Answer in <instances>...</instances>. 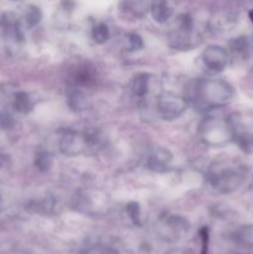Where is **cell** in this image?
<instances>
[{
  "instance_id": "6da1fadb",
  "label": "cell",
  "mask_w": 253,
  "mask_h": 254,
  "mask_svg": "<svg viewBox=\"0 0 253 254\" xmlns=\"http://www.w3.org/2000/svg\"><path fill=\"white\" fill-rule=\"evenodd\" d=\"M233 96L232 86L220 78L192 79L185 88L188 103L201 113L226 106L232 101Z\"/></svg>"
},
{
  "instance_id": "7a4b0ae2",
  "label": "cell",
  "mask_w": 253,
  "mask_h": 254,
  "mask_svg": "<svg viewBox=\"0 0 253 254\" xmlns=\"http://www.w3.org/2000/svg\"><path fill=\"white\" fill-rule=\"evenodd\" d=\"M245 178V168L230 160L216 161L211 165L207 174L210 185L220 193H231L236 191L242 185Z\"/></svg>"
},
{
  "instance_id": "3957f363",
  "label": "cell",
  "mask_w": 253,
  "mask_h": 254,
  "mask_svg": "<svg viewBox=\"0 0 253 254\" xmlns=\"http://www.w3.org/2000/svg\"><path fill=\"white\" fill-rule=\"evenodd\" d=\"M235 124L236 116L230 118L207 117L201 122L198 134L203 143L218 148L235 140Z\"/></svg>"
},
{
  "instance_id": "277c9868",
  "label": "cell",
  "mask_w": 253,
  "mask_h": 254,
  "mask_svg": "<svg viewBox=\"0 0 253 254\" xmlns=\"http://www.w3.org/2000/svg\"><path fill=\"white\" fill-rule=\"evenodd\" d=\"M168 42L173 49L191 50L201 42V37L195 32V21L189 14L179 15L175 26L168 34Z\"/></svg>"
},
{
  "instance_id": "5b68a950",
  "label": "cell",
  "mask_w": 253,
  "mask_h": 254,
  "mask_svg": "<svg viewBox=\"0 0 253 254\" xmlns=\"http://www.w3.org/2000/svg\"><path fill=\"white\" fill-rule=\"evenodd\" d=\"M228 64V54L222 46L211 45L202 51L198 59L201 71L207 76H217L225 71Z\"/></svg>"
},
{
  "instance_id": "8992f818",
  "label": "cell",
  "mask_w": 253,
  "mask_h": 254,
  "mask_svg": "<svg viewBox=\"0 0 253 254\" xmlns=\"http://www.w3.org/2000/svg\"><path fill=\"white\" fill-rule=\"evenodd\" d=\"M188 101L173 92H163L156 99V109L164 121L173 122L180 118L188 109Z\"/></svg>"
},
{
  "instance_id": "52a82bcc",
  "label": "cell",
  "mask_w": 253,
  "mask_h": 254,
  "mask_svg": "<svg viewBox=\"0 0 253 254\" xmlns=\"http://www.w3.org/2000/svg\"><path fill=\"white\" fill-rule=\"evenodd\" d=\"M60 150L66 156H77L82 154H89L88 141H87L86 133L76 131L72 129H66L62 133L59 141Z\"/></svg>"
},
{
  "instance_id": "ba28073f",
  "label": "cell",
  "mask_w": 253,
  "mask_h": 254,
  "mask_svg": "<svg viewBox=\"0 0 253 254\" xmlns=\"http://www.w3.org/2000/svg\"><path fill=\"white\" fill-rule=\"evenodd\" d=\"M24 25L15 12L6 11L0 17V30L2 39L9 45H21L25 41Z\"/></svg>"
},
{
  "instance_id": "9c48e42d",
  "label": "cell",
  "mask_w": 253,
  "mask_h": 254,
  "mask_svg": "<svg viewBox=\"0 0 253 254\" xmlns=\"http://www.w3.org/2000/svg\"><path fill=\"white\" fill-rule=\"evenodd\" d=\"M232 59L253 71V41L251 36H238L230 42Z\"/></svg>"
},
{
  "instance_id": "30bf717a",
  "label": "cell",
  "mask_w": 253,
  "mask_h": 254,
  "mask_svg": "<svg viewBox=\"0 0 253 254\" xmlns=\"http://www.w3.org/2000/svg\"><path fill=\"white\" fill-rule=\"evenodd\" d=\"M173 155L170 150L163 146L154 149L146 159V168L154 173H165L170 168Z\"/></svg>"
},
{
  "instance_id": "8fae6325",
  "label": "cell",
  "mask_w": 253,
  "mask_h": 254,
  "mask_svg": "<svg viewBox=\"0 0 253 254\" xmlns=\"http://www.w3.org/2000/svg\"><path fill=\"white\" fill-rule=\"evenodd\" d=\"M175 9L174 0H151L149 11L158 24H165L175 14Z\"/></svg>"
},
{
  "instance_id": "7c38bea8",
  "label": "cell",
  "mask_w": 253,
  "mask_h": 254,
  "mask_svg": "<svg viewBox=\"0 0 253 254\" xmlns=\"http://www.w3.org/2000/svg\"><path fill=\"white\" fill-rule=\"evenodd\" d=\"M119 10L124 16L143 19L150 10V2L148 0H122Z\"/></svg>"
},
{
  "instance_id": "4fadbf2b",
  "label": "cell",
  "mask_w": 253,
  "mask_h": 254,
  "mask_svg": "<svg viewBox=\"0 0 253 254\" xmlns=\"http://www.w3.org/2000/svg\"><path fill=\"white\" fill-rule=\"evenodd\" d=\"M20 19H21V22L25 29H34L41 21L42 12L35 5H29V6L25 7L24 12H22V16Z\"/></svg>"
},
{
  "instance_id": "5bb4252c",
  "label": "cell",
  "mask_w": 253,
  "mask_h": 254,
  "mask_svg": "<svg viewBox=\"0 0 253 254\" xmlns=\"http://www.w3.org/2000/svg\"><path fill=\"white\" fill-rule=\"evenodd\" d=\"M149 83H150V74L149 73L135 74L130 84L131 93H133L135 97L146 96L149 92Z\"/></svg>"
},
{
  "instance_id": "9a60e30c",
  "label": "cell",
  "mask_w": 253,
  "mask_h": 254,
  "mask_svg": "<svg viewBox=\"0 0 253 254\" xmlns=\"http://www.w3.org/2000/svg\"><path fill=\"white\" fill-rule=\"evenodd\" d=\"M14 108L20 114H29L34 109V99L27 92H17L14 96Z\"/></svg>"
},
{
  "instance_id": "2e32d148",
  "label": "cell",
  "mask_w": 253,
  "mask_h": 254,
  "mask_svg": "<svg viewBox=\"0 0 253 254\" xmlns=\"http://www.w3.org/2000/svg\"><path fill=\"white\" fill-rule=\"evenodd\" d=\"M67 103L73 112H82L87 108V96L79 88L71 89L67 96Z\"/></svg>"
},
{
  "instance_id": "e0dca14e",
  "label": "cell",
  "mask_w": 253,
  "mask_h": 254,
  "mask_svg": "<svg viewBox=\"0 0 253 254\" xmlns=\"http://www.w3.org/2000/svg\"><path fill=\"white\" fill-rule=\"evenodd\" d=\"M54 165V158L49 151H39L35 156V166L39 169L40 171L45 173L49 171Z\"/></svg>"
},
{
  "instance_id": "ac0fdd59",
  "label": "cell",
  "mask_w": 253,
  "mask_h": 254,
  "mask_svg": "<svg viewBox=\"0 0 253 254\" xmlns=\"http://www.w3.org/2000/svg\"><path fill=\"white\" fill-rule=\"evenodd\" d=\"M144 47V41L140 37V35L135 32H129L126 35V49L129 52L139 51Z\"/></svg>"
},
{
  "instance_id": "d6986e66",
  "label": "cell",
  "mask_w": 253,
  "mask_h": 254,
  "mask_svg": "<svg viewBox=\"0 0 253 254\" xmlns=\"http://www.w3.org/2000/svg\"><path fill=\"white\" fill-rule=\"evenodd\" d=\"M92 37L94 41L99 45H103L108 41L109 39V29L104 22L97 24L92 30Z\"/></svg>"
},
{
  "instance_id": "ffe728a7",
  "label": "cell",
  "mask_w": 253,
  "mask_h": 254,
  "mask_svg": "<svg viewBox=\"0 0 253 254\" xmlns=\"http://www.w3.org/2000/svg\"><path fill=\"white\" fill-rule=\"evenodd\" d=\"M94 76L92 74V72L88 68L79 69L76 74H74V82H76L77 86H87V84H91L93 81Z\"/></svg>"
},
{
  "instance_id": "44dd1931",
  "label": "cell",
  "mask_w": 253,
  "mask_h": 254,
  "mask_svg": "<svg viewBox=\"0 0 253 254\" xmlns=\"http://www.w3.org/2000/svg\"><path fill=\"white\" fill-rule=\"evenodd\" d=\"M126 211L128 212L129 217L133 220L134 223H139V220H140V207L136 202H129L126 205Z\"/></svg>"
},
{
  "instance_id": "7402d4cb",
  "label": "cell",
  "mask_w": 253,
  "mask_h": 254,
  "mask_svg": "<svg viewBox=\"0 0 253 254\" xmlns=\"http://www.w3.org/2000/svg\"><path fill=\"white\" fill-rule=\"evenodd\" d=\"M14 119L10 114L0 113V130H7L14 127Z\"/></svg>"
},
{
  "instance_id": "603a6c76",
  "label": "cell",
  "mask_w": 253,
  "mask_h": 254,
  "mask_svg": "<svg viewBox=\"0 0 253 254\" xmlns=\"http://www.w3.org/2000/svg\"><path fill=\"white\" fill-rule=\"evenodd\" d=\"M7 163V155H5L2 151H0V169L4 168Z\"/></svg>"
},
{
  "instance_id": "cb8c5ba5",
  "label": "cell",
  "mask_w": 253,
  "mask_h": 254,
  "mask_svg": "<svg viewBox=\"0 0 253 254\" xmlns=\"http://www.w3.org/2000/svg\"><path fill=\"white\" fill-rule=\"evenodd\" d=\"M248 17H250L251 21L253 22V10H250V12H248Z\"/></svg>"
},
{
  "instance_id": "d4e9b609",
  "label": "cell",
  "mask_w": 253,
  "mask_h": 254,
  "mask_svg": "<svg viewBox=\"0 0 253 254\" xmlns=\"http://www.w3.org/2000/svg\"><path fill=\"white\" fill-rule=\"evenodd\" d=\"M1 195H0V208H1Z\"/></svg>"
},
{
  "instance_id": "484cf974",
  "label": "cell",
  "mask_w": 253,
  "mask_h": 254,
  "mask_svg": "<svg viewBox=\"0 0 253 254\" xmlns=\"http://www.w3.org/2000/svg\"><path fill=\"white\" fill-rule=\"evenodd\" d=\"M252 1H253V0H252Z\"/></svg>"
}]
</instances>
